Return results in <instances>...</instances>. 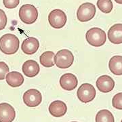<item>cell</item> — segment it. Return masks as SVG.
<instances>
[{
  "mask_svg": "<svg viewBox=\"0 0 122 122\" xmlns=\"http://www.w3.org/2000/svg\"><path fill=\"white\" fill-rule=\"evenodd\" d=\"M19 45V39L14 34L8 33L0 37V50L5 54H15L18 50Z\"/></svg>",
  "mask_w": 122,
  "mask_h": 122,
  "instance_id": "1",
  "label": "cell"
},
{
  "mask_svg": "<svg viewBox=\"0 0 122 122\" xmlns=\"http://www.w3.org/2000/svg\"><path fill=\"white\" fill-rule=\"evenodd\" d=\"M86 39L90 45L95 47H100L105 44L107 35L105 30L102 29L98 27H93L86 32Z\"/></svg>",
  "mask_w": 122,
  "mask_h": 122,
  "instance_id": "2",
  "label": "cell"
},
{
  "mask_svg": "<svg viewBox=\"0 0 122 122\" xmlns=\"http://www.w3.org/2000/svg\"><path fill=\"white\" fill-rule=\"evenodd\" d=\"M19 18L22 22L27 25L33 24L38 18V11L33 5H22L19 10Z\"/></svg>",
  "mask_w": 122,
  "mask_h": 122,
  "instance_id": "3",
  "label": "cell"
},
{
  "mask_svg": "<svg viewBox=\"0 0 122 122\" xmlns=\"http://www.w3.org/2000/svg\"><path fill=\"white\" fill-rule=\"evenodd\" d=\"M54 62L58 68L66 69L73 64L74 56L69 50H61L55 54Z\"/></svg>",
  "mask_w": 122,
  "mask_h": 122,
  "instance_id": "4",
  "label": "cell"
},
{
  "mask_svg": "<svg viewBox=\"0 0 122 122\" xmlns=\"http://www.w3.org/2000/svg\"><path fill=\"white\" fill-rule=\"evenodd\" d=\"M96 12L95 5L90 2H86L82 4L77 9V18L81 22H87L94 17Z\"/></svg>",
  "mask_w": 122,
  "mask_h": 122,
  "instance_id": "5",
  "label": "cell"
},
{
  "mask_svg": "<svg viewBox=\"0 0 122 122\" xmlns=\"http://www.w3.org/2000/svg\"><path fill=\"white\" fill-rule=\"evenodd\" d=\"M67 21L65 12L61 9H55L48 15V22L50 26L54 29H61L65 26Z\"/></svg>",
  "mask_w": 122,
  "mask_h": 122,
  "instance_id": "6",
  "label": "cell"
},
{
  "mask_svg": "<svg viewBox=\"0 0 122 122\" xmlns=\"http://www.w3.org/2000/svg\"><path fill=\"white\" fill-rule=\"evenodd\" d=\"M77 95L79 100L81 102L83 103H87L95 98L96 90L90 83H83L78 88Z\"/></svg>",
  "mask_w": 122,
  "mask_h": 122,
  "instance_id": "7",
  "label": "cell"
},
{
  "mask_svg": "<svg viewBox=\"0 0 122 122\" xmlns=\"http://www.w3.org/2000/svg\"><path fill=\"white\" fill-rule=\"evenodd\" d=\"M22 98L25 104L30 107H35L38 106L42 101V96L41 92L33 88L25 92Z\"/></svg>",
  "mask_w": 122,
  "mask_h": 122,
  "instance_id": "8",
  "label": "cell"
},
{
  "mask_svg": "<svg viewBox=\"0 0 122 122\" xmlns=\"http://www.w3.org/2000/svg\"><path fill=\"white\" fill-rule=\"evenodd\" d=\"M96 85L99 91L103 93H108L113 90L115 81L109 75H104L97 79Z\"/></svg>",
  "mask_w": 122,
  "mask_h": 122,
  "instance_id": "9",
  "label": "cell"
},
{
  "mask_svg": "<svg viewBox=\"0 0 122 122\" xmlns=\"http://www.w3.org/2000/svg\"><path fill=\"white\" fill-rule=\"evenodd\" d=\"M16 117L14 107L8 103L0 104V122H12Z\"/></svg>",
  "mask_w": 122,
  "mask_h": 122,
  "instance_id": "10",
  "label": "cell"
},
{
  "mask_svg": "<svg viewBox=\"0 0 122 122\" xmlns=\"http://www.w3.org/2000/svg\"><path fill=\"white\" fill-rule=\"evenodd\" d=\"M78 79L73 73H65L60 78V85L61 87L65 90L71 91L77 86Z\"/></svg>",
  "mask_w": 122,
  "mask_h": 122,
  "instance_id": "11",
  "label": "cell"
},
{
  "mask_svg": "<svg viewBox=\"0 0 122 122\" xmlns=\"http://www.w3.org/2000/svg\"><path fill=\"white\" fill-rule=\"evenodd\" d=\"M39 47V40L34 37H30L25 39L21 45L22 52L28 55L35 54L37 51Z\"/></svg>",
  "mask_w": 122,
  "mask_h": 122,
  "instance_id": "12",
  "label": "cell"
},
{
  "mask_svg": "<svg viewBox=\"0 0 122 122\" xmlns=\"http://www.w3.org/2000/svg\"><path fill=\"white\" fill-rule=\"evenodd\" d=\"M49 112L55 117H60L65 115L67 111V106L61 100H55L49 106Z\"/></svg>",
  "mask_w": 122,
  "mask_h": 122,
  "instance_id": "13",
  "label": "cell"
},
{
  "mask_svg": "<svg viewBox=\"0 0 122 122\" xmlns=\"http://www.w3.org/2000/svg\"><path fill=\"white\" fill-rule=\"evenodd\" d=\"M108 38L114 44H122V23H117L109 29Z\"/></svg>",
  "mask_w": 122,
  "mask_h": 122,
  "instance_id": "14",
  "label": "cell"
},
{
  "mask_svg": "<svg viewBox=\"0 0 122 122\" xmlns=\"http://www.w3.org/2000/svg\"><path fill=\"white\" fill-rule=\"evenodd\" d=\"M22 70L23 73L29 77H33L38 75L40 68L38 63L33 60L25 61L22 65Z\"/></svg>",
  "mask_w": 122,
  "mask_h": 122,
  "instance_id": "15",
  "label": "cell"
},
{
  "mask_svg": "<svg viewBox=\"0 0 122 122\" xmlns=\"http://www.w3.org/2000/svg\"><path fill=\"white\" fill-rule=\"evenodd\" d=\"M5 79L8 84L11 87H19L24 83V77L22 75L17 71L8 73L5 77Z\"/></svg>",
  "mask_w": 122,
  "mask_h": 122,
  "instance_id": "16",
  "label": "cell"
},
{
  "mask_svg": "<svg viewBox=\"0 0 122 122\" xmlns=\"http://www.w3.org/2000/svg\"><path fill=\"white\" fill-rule=\"evenodd\" d=\"M109 68L112 73L116 75H122V56L116 55L112 57L109 62Z\"/></svg>",
  "mask_w": 122,
  "mask_h": 122,
  "instance_id": "17",
  "label": "cell"
},
{
  "mask_svg": "<svg viewBox=\"0 0 122 122\" xmlns=\"http://www.w3.org/2000/svg\"><path fill=\"white\" fill-rule=\"evenodd\" d=\"M55 54L52 51L44 52L39 57V61L41 65L45 67H52L54 65Z\"/></svg>",
  "mask_w": 122,
  "mask_h": 122,
  "instance_id": "18",
  "label": "cell"
},
{
  "mask_svg": "<svg viewBox=\"0 0 122 122\" xmlns=\"http://www.w3.org/2000/svg\"><path fill=\"white\" fill-rule=\"evenodd\" d=\"M96 122H115V119L111 112L107 109H102L96 114Z\"/></svg>",
  "mask_w": 122,
  "mask_h": 122,
  "instance_id": "19",
  "label": "cell"
},
{
  "mask_svg": "<svg viewBox=\"0 0 122 122\" xmlns=\"http://www.w3.org/2000/svg\"><path fill=\"white\" fill-rule=\"evenodd\" d=\"M96 5L100 11L105 14L110 13L113 8V4L111 0H98Z\"/></svg>",
  "mask_w": 122,
  "mask_h": 122,
  "instance_id": "20",
  "label": "cell"
},
{
  "mask_svg": "<svg viewBox=\"0 0 122 122\" xmlns=\"http://www.w3.org/2000/svg\"><path fill=\"white\" fill-rule=\"evenodd\" d=\"M112 104L114 108L122 110V92L115 94L113 98Z\"/></svg>",
  "mask_w": 122,
  "mask_h": 122,
  "instance_id": "21",
  "label": "cell"
},
{
  "mask_svg": "<svg viewBox=\"0 0 122 122\" xmlns=\"http://www.w3.org/2000/svg\"><path fill=\"white\" fill-rule=\"evenodd\" d=\"M10 69L8 65L4 62L1 61L0 62V80L4 79L5 78V75L8 73Z\"/></svg>",
  "mask_w": 122,
  "mask_h": 122,
  "instance_id": "22",
  "label": "cell"
},
{
  "mask_svg": "<svg viewBox=\"0 0 122 122\" xmlns=\"http://www.w3.org/2000/svg\"><path fill=\"white\" fill-rule=\"evenodd\" d=\"M20 3V0H3V4L6 8L13 9L16 8Z\"/></svg>",
  "mask_w": 122,
  "mask_h": 122,
  "instance_id": "23",
  "label": "cell"
},
{
  "mask_svg": "<svg viewBox=\"0 0 122 122\" xmlns=\"http://www.w3.org/2000/svg\"><path fill=\"white\" fill-rule=\"evenodd\" d=\"M8 22V18L5 12L0 9V30H3L4 29Z\"/></svg>",
  "mask_w": 122,
  "mask_h": 122,
  "instance_id": "24",
  "label": "cell"
},
{
  "mask_svg": "<svg viewBox=\"0 0 122 122\" xmlns=\"http://www.w3.org/2000/svg\"><path fill=\"white\" fill-rule=\"evenodd\" d=\"M116 3H118L119 4H122V0H115Z\"/></svg>",
  "mask_w": 122,
  "mask_h": 122,
  "instance_id": "25",
  "label": "cell"
},
{
  "mask_svg": "<svg viewBox=\"0 0 122 122\" xmlns=\"http://www.w3.org/2000/svg\"></svg>",
  "mask_w": 122,
  "mask_h": 122,
  "instance_id": "26",
  "label": "cell"
},
{
  "mask_svg": "<svg viewBox=\"0 0 122 122\" xmlns=\"http://www.w3.org/2000/svg\"><path fill=\"white\" fill-rule=\"evenodd\" d=\"M121 122H122V121H121Z\"/></svg>",
  "mask_w": 122,
  "mask_h": 122,
  "instance_id": "27",
  "label": "cell"
}]
</instances>
